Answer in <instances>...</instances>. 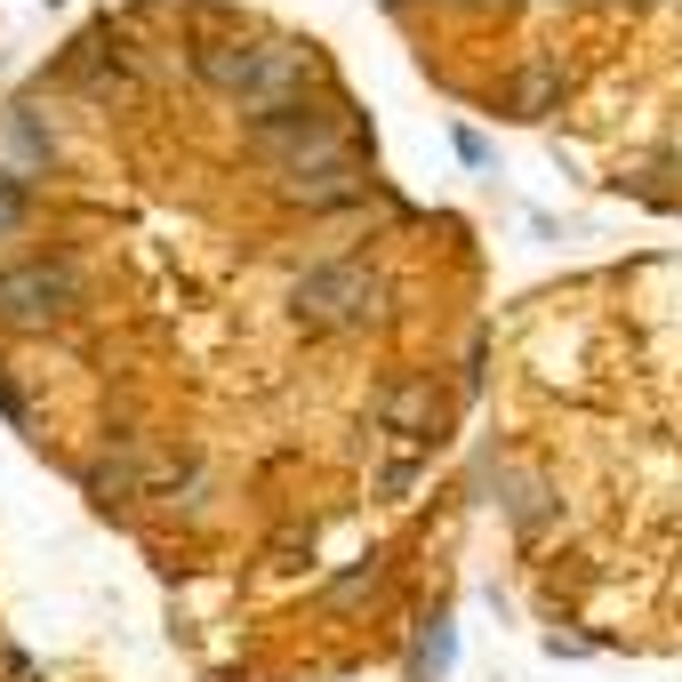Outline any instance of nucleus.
I'll list each match as a JSON object with an SVG mask.
<instances>
[{
    "label": "nucleus",
    "instance_id": "nucleus-1",
    "mask_svg": "<svg viewBox=\"0 0 682 682\" xmlns=\"http://www.w3.org/2000/svg\"><path fill=\"white\" fill-rule=\"evenodd\" d=\"M201 73H210L217 89L274 97V89H289L305 65H298V49H233V40H210V49H201Z\"/></svg>",
    "mask_w": 682,
    "mask_h": 682
},
{
    "label": "nucleus",
    "instance_id": "nucleus-2",
    "mask_svg": "<svg viewBox=\"0 0 682 682\" xmlns=\"http://www.w3.org/2000/svg\"><path fill=\"white\" fill-rule=\"evenodd\" d=\"M298 314H314V321L378 314V281H369L362 265H329V274H305V281H298Z\"/></svg>",
    "mask_w": 682,
    "mask_h": 682
},
{
    "label": "nucleus",
    "instance_id": "nucleus-3",
    "mask_svg": "<svg viewBox=\"0 0 682 682\" xmlns=\"http://www.w3.org/2000/svg\"><path fill=\"white\" fill-rule=\"evenodd\" d=\"M16 210H25V193H16V177L0 169V225H16Z\"/></svg>",
    "mask_w": 682,
    "mask_h": 682
}]
</instances>
